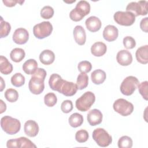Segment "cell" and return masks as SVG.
Returning a JSON list of instances; mask_svg holds the SVG:
<instances>
[{"mask_svg": "<svg viewBox=\"0 0 148 148\" xmlns=\"http://www.w3.org/2000/svg\"><path fill=\"white\" fill-rule=\"evenodd\" d=\"M49 84L53 90L57 91L67 97L73 96L78 90L76 84L63 80L58 74L54 75L50 78Z\"/></svg>", "mask_w": 148, "mask_h": 148, "instance_id": "1", "label": "cell"}, {"mask_svg": "<svg viewBox=\"0 0 148 148\" xmlns=\"http://www.w3.org/2000/svg\"><path fill=\"white\" fill-rule=\"evenodd\" d=\"M46 71L43 68H38L32 74L28 83L29 91L34 94H41L45 88L44 81L46 76Z\"/></svg>", "mask_w": 148, "mask_h": 148, "instance_id": "2", "label": "cell"}, {"mask_svg": "<svg viewBox=\"0 0 148 148\" xmlns=\"http://www.w3.org/2000/svg\"><path fill=\"white\" fill-rule=\"evenodd\" d=\"M90 12V5L86 1H80L75 9L69 13L70 18L74 21H79L83 19Z\"/></svg>", "mask_w": 148, "mask_h": 148, "instance_id": "3", "label": "cell"}, {"mask_svg": "<svg viewBox=\"0 0 148 148\" xmlns=\"http://www.w3.org/2000/svg\"><path fill=\"white\" fill-rule=\"evenodd\" d=\"M1 126L3 131L9 135L17 134L21 128V123L16 119L5 116L1 120Z\"/></svg>", "mask_w": 148, "mask_h": 148, "instance_id": "4", "label": "cell"}, {"mask_svg": "<svg viewBox=\"0 0 148 148\" xmlns=\"http://www.w3.org/2000/svg\"><path fill=\"white\" fill-rule=\"evenodd\" d=\"M95 101V97L93 92L87 91L79 97L75 102L77 110L81 112H86L90 109Z\"/></svg>", "mask_w": 148, "mask_h": 148, "instance_id": "5", "label": "cell"}, {"mask_svg": "<svg viewBox=\"0 0 148 148\" xmlns=\"http://www.w3.org/2000/svg\"><path fill=\"white\" fill-rule=\"evenodd\" d=\"M92 138L100 147H107L112 142L111 135L103 128H97L92 132Z\"/></svg>", "mask_w": 148, "mask_h": 148, "instance_id": "6", "label": "cell"}, {"mask_svg": "<svg viewBox=\"0 0 148 148\" xmlns=\"http://www.w3.org/2000/svg\"><path fill=\"white\" fill-rule=\"evenodd\" d=\"M139 82L138 79L134 76L126 77L120 85L121 92L127 96L132 95L136 89Z\"/></svg>", "mask_w": 148, "mask_h": 148, "instance_id": "7", "label": "cell"}, {"mask_svg": "<svg viewBox=\"0 0 148 148\" xmlns=\"http://www.w3.org/2000/svg\"><path fill=\"white\" fill-rule=\"evenodd\" d=\"M114 111L123 116H127L131 114L134 110V105L130 102L123 98L116 100L113 105Z\"/></svg>", "mask_w": 148, "mask_h": 148, "instance_id": "8", "label": "cell"}, {"mask_svg": "<svg viewBox=\"0 0 148 148\" xmlns=\"http://www.w3.org/2000/svg\"><path fill=\"white\" fill-rule=\"evenodd\" d=\"M53 25L50 21H43L34 25L33 33L38 39H43L49 36L52 32Z\"/></svg>", "mask_w": 148, "mask_h": 148, "instance_id": "9", "label": "cell"}, {"mask_svg": "<svg viewBox=\"0 0 148 148\" xmlns=\"http://www.w3.org/2000/svg\"><path fill=\"white\" fill-rule=\"evenodd\" d=\"M113 18L118 24L124 26H130L135 21V16L128 11H117L114 14Z\"/></svg>", "mask_w": 148, "mask_h": 148, "instance_id": "10", "label": "cell"}, {"mask_svg": "<svg viewBox=\"0 0 148 148\" xmlns=\"http://www.w3.org/2000/svg\"><path fill=\"white\" fill-rule=\"evenodd\" d=\"M126 11L133 13L135 17L145 16L147 14V1H140L138 2H131L127 5Z\"/></svg>", "mask_w": 148, "mask_h": 148, "instance_id": "11", "label": "cell"}, {"mask_svg": "<svg viewBox=\"0 0 148 148\" xmlns=\"http://www.w3.org/2000/svg\"><path fill=\"white\" fill-rule=\"evenodd\" d=\"M6 146L8 148L11 147H36V146L29 139L26 137H20L18 138L9 139L7 141Z\"/></svg>", "mask_w": 148, "mask_h": 148, "instance_id": "12", "label": "cell"}, {"mask_svg": "<svg viewBox=\"0 0 148 148\" xmlns=\"http://www.w3.org/2000/svg\"><path fill=\"white\" fill-rule=\"evenodd\" d=\"M28 39L29 33L26 29L23 28L16 29L13 34V40L18 45L26 43Z\"/></svg>", "mask_w": 148, "mask_h": 148, "instance_id": "13", "label": "cell"}, {"mask_svg": "<svg viewBox=\"0 0 148 148\" xmlns=\"http://www.w3.org/2000/svg\"><path fill=\"white\" fill-rule=\"evenodd\" d=\"M102 118L103 116L102 112L97 109L91 110L87 116V121L91 126H95L101 123Z\"/></svg>", "mask_w": 148, "mask_h": 148, "instance_id": "14", "label": "cell"}, {"mask_svg": "<svg viewBox=\"0 0 148 148\" xmlns=\"http://www.w3.org/2000/svg\"><path fill=\"white\" fill-rule=\"evenodd\" d=\"M117 62L122 66H128L132 62V56L131 53L127 50L119 51L116 56Z\"/></svg>", "mask_w": 148, "mask_h": 148, "instance_id": "15", "label": "cell"}, {"mask_svg": "<svg viewBox=\"0 0 148 148\" xmlns=\"http://www.w3.org/2000/svg\"><path fill=\"white\" fill-rule=\"evenodd\" d=\"M119 35V30L116 27L113 25H108L106 26L103 31V38L108 41L112 42L115 40Z\"/></svg>", "mask_w": 148, "mask_h": 148, "instance_id": "16", "label": "cell"}, {"mask_svg": "<svg viewBox=\"0 0 148 148\" xmlns=\"http://www.w3.org/2000/svg\"><path fill=\"white\" fill-rule=\"evenodd\" d=\"M39 126L34 120H29L27 121L24 125L25 134L29 137H35L39 132Z\"/></svg>", "mask_w": 148, "mask_h": 148, "instance_id": "17", "label": "cell"}, {"mask_svg": "<svg viewBox=\"0 0 148 148\" xmlns=\"http://www.w3.org/2000/svg\"><path fill=\"white\" fill-rule=\"evenodd\" d=\"M87 29L92 32L99 31L101 27L102 23L100 19L96 16H90L85 21Z\"/></svg>", "mask_w": 148, "mask_h": 148, "instance_id": "18", "label": "cell"}, {"mask_svg": "<svg viewBox=\"0 0 148 148\" xmlns=\"http://www.w3.org/2000/svg\"><path fill=\"white\" fill-rule=\"evenodd\" d=\"M73 37L75 42L79 45H84L86 40V34L84 28L81 25H76L73 29Z\"/></svg>", "mask_w": 148, "mask_h": 148, "instance_id": "19", "label": "cell"}, {"mask_svg": "<svg viewBox=\"0 0 148 148\" xmlns=\"http://www.w3.org/2000/svg\"><path fill=\"white\" fill-rule=\"evenodd\" d=\"M136 58L138 62L142 64H146L148 62V45L142 46L139 47L135 53Z\"/></svg>", "mask_w": 148, "mask_h": 148, "instance_id": "20", "label": "cell"}, {"mask_svg": "<svg viewBox=\"0 0 148 148\" xmlns=\"http://www.w3.org/2000/svg\"><path fill=\"white\" fill-rule=\"evenodd\" d=\"M107 50L106 45L102 42L94 43L91 47V54L95 57H101L104 55Z\"/></svg>", "mask_w": 148, "mask_h": 148, "instance_id": "21", "label": "cell"}, {"mask_svg": "<svg viewBox=\"0 0 148 148\" xmlns=\"http://www.w3.org/2000/svg\"><path fill=\"white\" fill-rule=\"evenodd\" d=\"M40 61L44 65H50L55 60V54L50 50H44L39 55Z\"/></svg>", "mask_w": 148, "mask_h": 148, "instance_id": "22", "label": "cell"}, {"mask_svg": "<svg viewBox=\"0 0 148 148\" xmlns=\"http://www.w3.org/2000/svg\"><path fill=\"white\" fill-rule=\"evenodd\" d=\"M106 73L102 69H98L94 71L91 74V79L95 84H101L106 79Z\"/></svg>", "mask_w": 148, "mask_h": 148, "instance_id": "23", "label": "cell"}, {"mask_svg": "<svg viewBox=\"0 0 148 148\" xmlns=\"http://www.w3.org/2000/svg\"><path fill=\"white\" fill-rule=\"evenodd\" d=\"M38 69V63L34 59L27 60L23 65V69L28 75H32Z\"/></svg>", "mask_w": 148, "mask_h": 148, "instance_id": "24", "label": "cell"}, {"mask_svg": "<svg viewBox=\"0 0 148 148\" xmlns=\"http://www.w3.org/2000/svg\"><path fill=\"white\" fill-rule=\"evenodd\" d=\"M13 71V66L4 56H0V71L4 75H9Z\"/></svg>", "mask_w": 148, "mask_h": 148, "instance_id": "25", "label": "cell"}, {"mask_svg": "<svg viewBox=\"0 0 148 148\" xmlns=\"http://www.w3.org/2000/svg\"><path fill=\"white\" fill-rule=\"evenodd\" d=\"M25 53L24 50L21 48L13 49L10 53V57L11 60L15 62H19L21 61L25 57Z\"/></svg>", "mask_w": 148, "mask_h": 148, "instance_id": "26", "label": "cell"}, {"mask_svg": "<svg viewBox=\"0 0 148 148\" xmlns=\"http://www.w3.org/2000/svg\"><path fill=\"white\" fill-rule=\"evenodd\" d=\"M69 124L73 127L76 128L80 126L83 123V117L81 114L78 113H74L72 114L69 117Z\"/></svg>", "mask_w": 148, "mask_h": 148, "instance_id": "27", "label": "cell"}, {"mask_svg": "<svg viewBox=\"0 0 148 148\" xmlns=\"http://www.w3.org/2000/svg\"><path fill=\"white\" fill-rule=\"evenodd\" d=\"M88 84V76L86 73H80L76 80V85L79 90L85 88Z\"/></svg>", "mask_w": 148, "mask_h": 148, "instance_id": "28", "label": "cell"}, {"mask_svg": "<svg viewBox=\"0 0 148 148\" xmlns=\"http://www.w3.org/2000/svg\"><path fill=\"white\" fill-rule=\"evenodd\" d=\"M11 30L10 24L3 20L2 17L1 18L0 24V36L1 38L7 36Z\"/></svg>", "mask_w": 148, "mask_h": 148, "instance_id": "29", "label": "cell"}, {"mask_svg": "<svg viewBox=\"0 0 148 148\" xmlns=\"http://www.w3.org/2000/svg\"><path fill=\"white\" fill-rule=\"evenodd\" d=\"M11 83L15 87H21L25 83V77L21 73H16L11 77Z\"/></svg>", "mask_w": 148, "mask_h": 148, "instance_id": "30", "label": "cell"}, {"mask_svg": "<svg viewBox=\"0 0 148 148\" xmlns=\"http://www.w3.org/2000/svg\"><path fill=\"white\" fill-rule=\"evenodd\" d=\"M5 97L7 101L10 102H16L18 98V93L17 90L13 88H8L4 94Z\"/></svg>", "mask_w": 148, "mask_h": 148, "instance_id": "31", "label": "cell"}, {"mask_svg": "<svg viewBox=\"0 0 148 148\" xmlns=\"http://www.w3.org/2000/svg\"><path fill=\"white\" fill-rule=\"evenodd\" d=\"M132 140L128 136H123L118 140L119 148H131L132 147Z\"/></svg>", "mask_w": 148, "mask_h": 148, "instance_id": "32", "label": "cell"}, {"mask_svg": "<svg viewBox=\"0 0 148 148\" xmlns=\"http://www.w3.org/2000/svg\"><path fill=\"white\" fill-rule=\"evenodd\" d=\"M57 101V97L53 92H49L44 97V102L47 106L53 107L56 104Z\"/></svg>", "mask_w": 148, "mask_h": 148, "instance_id": "33", "label": "cell"}, {"mask_svg": "<svg viewBox=\"0 0 148 148\" xmlns=\"http://www.w3.org/2000/svg\"><path fill=\"white\" fill-rule=\"evenodd\" d=\"M54 9L50 6H45L40 10V16L45 19H50L54 15Z\"/></svg>", "mask_w": 148, "mask_h": 148, "instance_id": "34", "label": "cell"}, {"mask_svg": "<svg viewBox=\"0 0 148 148\" xmlns=\"http://www.w3.org/2000/svg\"><path fill=\"white\" fill-rule=\"evenodd\" d=\"M75 139L79 143L86 142L88 139V133L85 130H80L76 132Z\"/></svg>", "mask_w": 148, "mask_h": 148, "instance_id": "35", "label": "cell"}, {"mask_svg": "<svg viewBox=\"0 0 148 148\" xmlns=\"http://www.w3.org/2000/svg\"><path fill=\"white\" fill-rule=\"evenodd\" d=\"M79 71L81 73H87L89 72L92 69V65L90 62L88 61H80L77 65Z\"/></svg>", "mask_w": 148, "mask_h": 148, "instance_id": "36", "label": "cell"}, {"mask_svg": "<svg viewBox=\"0 0 148 148\" xmlns=\"http://www.w3.org/2000/svg\"><path fill=\"white\" fill-rule=\"evenodd\" d=\"M138 90L142 97L145 99L147 100V88H148V82L144 81L138 84Z\"/></svg>", "mask_w": 148, "mask_h": 148, "instance_id": "37", "label": "cell"}, {"mask_svg": "<svg viewBox=\"0 0 148 148\" xmlns=\"http://www.w3.org/2000/svg\"><path fill=\"white\" fill-rule=\"evenodd\" d=\"M123 45L127 49H132L134 48L136 46L135 40L131 36H127L123 39Z\"/></svg>", "mask_w": 148, "mask_h": 148, "instance_id": "38", "label": "cell"}, {"mask_svg": "<svg viewBox=\"0 0 148 148\" xmlns=\"http://www.w3.org/2000/svg\"><path fill=\"white\" fill-rule=\"evenodd\" d=\"M73 103L71 100L67 99L64 101L61 105V109L63 113H68L73 109Z\"/></svg>", "mask_w": 148, "mask_h": 148, "instance_id": "39", "label": "cell"}, {"mask_svg": "<svg viewBox=\"0 0 148 148\" xmlns=\"http://www.w3.org/2000/svg\"><path fill=\"white\" fill-rule=\"evenodd\" d=\"M3 3L5 4V6L8 7H13L17 3H20L21 5L24 2V1H17V0H3Z\"/></svg>", "mask_w": 148, "mask_h": 148, "instance_id": "40", "label": "cell"}, {"mask_svg": "<svg viewBox=\"0 0 148 148\" xmlns=\"http://www.w3.org/2000/svg\"><path fill=\"white\" fill-rule=\"evenodd\" d=\"M147 24H148V18L147 17L142 18L140 23V27L141 29L145 32H147V31H147V29H148Z\"/></svg>", "mask_w": 148, "mask_h": 148, "instance_id": "41", "label": "cell"}, {"mask_svg": "<svg viewBox=\"0 0 148 148\" xmlns=\"http://www.w3.org/2000/svg\"><path fill=\"white\" fill-rule=\"evenodd\" d=\"M0 101H1V112L0 113H2L3 112H5V110H6V103H4L2 99H1Z\"/></svg>", "mask_w": 148, "mask_h": 148, "instance_id": "42", "label": "cell"}, {"mask_svg": "<svg viewBox=\"0 0 148 148\" xmlns=\"http://www.w3.org/2000/svg\"><path fill=\"white\" fill-rule=\"evenodd\" d=\"M1 79V91H2L3 89L4 88V87H5V82L2 79V77H0Z\"/></svg>", "mask_w": 148, "mask_h": 148, "instance_id": "43", "label": "cell"}, {"mask_svg": "<svg viewBox=\"0 0 148 148\" xmlns=\"http://www.w3.org/2000/svg\"><path fill=\"white\" fill-rule=\"evenodd\" d=\"M75 1H76L75 0H73V1H71V2H70V1H69V2H67V1H64V2H66V3H72V2H75Z\"/></svg>", "mask_w": 148, "mask_h": 148, "instance_id": "44", "label": "cell"}]
</instances>
